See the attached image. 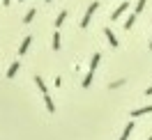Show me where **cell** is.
Segmentation results:
<instances>
[{"mask_svg": "<svg viewBox=\"0 0 152 140\" xmlns=\"http://www.w3.org/2000/svg\"><path fill=\"white\" fill-rule=\"evenodd\" d=\"M97 9H99V2H92V5H90V7H88V12H86V16H83V19H81V28H88V25H90V19H92V14H95Z\"/></svg>", "mask_w": 152, "mask_h": 140, "instance_id": "6da1fadb", "label": "cell"}, {"mask_svg": "<svg viewBox=\"0 0 152 140\" xmlns=\"http://www.w3.org/2000/svg\"><path fill=\"white\" fill-rule=\"evenodd\" d=\"M127 9H129V2H120V5H118V7L113 9V14H111V21H118Z\"/></svg>", "mask_w": 152, "mask_h": 140, "instance_id": "7a4b0ae2", "label": "cell"}, {"mask_svg": "<svg viewBox=\"0 0 152 140\" xmlns=\"http://www.w3.org/2000/svg\"><path fill=\"white\" fill-rule=\"evenodd\" d=\"M104 35H106V39H108V44H111L113 48H118V46H120V41H118V37H115V32H113L111 28H106V30H104Z\"/></svg>", "mask_w": 152, "mask_h": 140, "instance_id": "3957f363", "label": "cell"}, {"mask_svg": "<svg viewBox=\"0 0 152 140\" xmlns=\"http://www.w3.org/2000/svg\"><path fill=\"white\" fill-rule=\"evenodd\" d=\"M150 112H152V106H143V108H134L132 117H143V115H150Z\"/></svg>", "mask_w": 152, "mask_h": 140, "instance_id": "277c9868", "label": "cell"}, {"mask_svg": "<svg viewBox=\"0 0 152 140\" xmlns=\"http://www.w3.org/2000/svg\"><path fill=\"white\" fill-rule=\"evenodd\" d=\"M99 62H102V53H95L92 60H90V71H88V74H95L97 67H99Z\"/></svg>", "mask_w": 152, "mask_h": 140, "instance_id": "5b68a950", "label": "cell"}, {"mask_svg": "<svg viewBox=\"0 0 152 140\" xmlns=\"http://www.w3.org/2000/svg\"><path fill=\"white\" fill-rule=\"evenodd\" d=\"M30 41H32V37H30V35L23 39V41H21V46H19V55H26V51L30 48Z\"/></svg>", "mask_w": 152, "mask_h": 140, "instance_id": "8992f818", "label": "cell"}, {"mask_svg": "<svg viewBox=\"0 0 152 140\" xmlns=\"http://www.w3.org/2000/svg\"><path fill=\"white\" fill-rule=\"evenodd\" d=\"M44 106H46V110L51 112V115L56 112V103H53V99H51L48 94H44Z\"/></svg>", "mask_w": 152, "mask_h": 140, "instance_id": "52a82bcc", "label": "cell"}, {"mask_svg": "<svg viewBox=\"0 0 152 140\" xmlns=\"http://www.w3.org/2000/svg\"><path fill=\"white\" fill-rule=\"evenodd\" d=\"M132 131H134V122H129V124H124V131H122V136H120V140H129V136H132Z\"/></svg>", "mask_w": 152, "mask_h": 140, "instance_id": "ba28073f", "label": "cell"}, {"mask_svg": "<svg viewBox=\"0 0 152 140\" xmlns=\"http://www.w3.org/2000/svg\"><path fill=\"white\" fill-rule=\"evenodd\" d=\"M16 71H19V62H12L10 69H7V78H14V76H16Z\"/></svg>", "mask_w": 152, "mask_h": 140, "instance_id": "9c48e42d", "label": "cell"}, {"mask_svg": "<svg viewBox=\"0 0 152 140\" xmlns=\"http://www.w3.org/2000/svg\"><path fill=\"white\" fill-rule=\"evenodd\" d=\"M65 19H67V12L62 9V12H60V14H58V19H56V28H60V25L65 23Z\"/></svg>", "mask_w": 152, "mask_h": 140, "instance_id": "30bf717a", "label": "cell"}, {"mask_svg": "<svg viewBox=\"0 0 152 140\" xmlns=\"http://www.w3.org/2000/svg\"><path fill=\"white\" fill-rule=\"evenodd\" d=\"M145 2H148V0H138V2H136V9H134V14H136V16H138V14L143 12V7H145Z\"/></svg>", "mask_w": 152, "mask_h": 140, "instance_id": "8fae6325", "label": "cell"}, {"mask_svg": "<svg viewBox=\"0 0 152 140\" xmlns=\"http://www.w3.org/2000/svg\"><path fill=\"white\" fill-rule=\"evenodd\" d=\"M134 23H136V14H132V16L127 19V23H124V28H127V30H132V28H134Z\"/></svg>", "mask_w": 152, "mask_h": 140, "instance_id": "7c38bea8", "label": "cell"}, {"mask_svg": "<svg viewBox=\"0 0 152 140\" xmlns=\"http://www.w3.org/2000/svg\"><path fill=\"white\" fill-rule=\"evenodd\" d=\"M53 51H60V32L53 35Z\"/></svg>", "mask_w": 152, "mask_h": 140, "instance_id": "4fadbf2b", "label": "cell"}, {"mask_svg": "<svg viewBox=\"0 0 152 140\" xmlns=\"http://www.w3.org/2000/svg\"><path fill=\"white\" fill-rule=\"evenodd\" d=\"M35 14H37V12H35V9H30L28 14H26V16H23V23H30V21L35 19Z\"/></svg>", "mask_w": 152, "mask_h": 140, "instance_id": "5bb4252c", "label": "cell"}, {"mask_svg": "<svg viewBox=\"0 0 152 140\" xmlns=\"http://www.w3.org/2000/svg\"><path fill=\"white\" fill-rule=\"evenodd\" d=\"M90 83H92V74H86V78H83V87H90Z\"/></svg>", "mask_w": 152, "mask_h": 140, "instance_id": "9a60e30c", "label": "cell"}, {"mask_svg": "<svg viewBox=\"0 0 152 140\" xmlns=\"http://www.w3.org/2000/svg\"><path fill=\"white\" fill-rule=\"evenodd\" d=\"M145 94H148V96H152V85L148 87V90H145Z\"/></svg>", "mask_w": 152, "mask_h": 140, "instance_id": "2e32d148", "label": "cell"}, {"mask_svg": "<svg viewBox=\"0 0 152 140\" xmlns=\"http://www.w3.org/2000/svg\"><path fill=\"white\" fill-rule=\"evenodd\" d=\"M2 5H5V7H10V5H12V0H2Z\"/></svg>", "mask_w": 152, "mask_h": 140, "instance_id": "e0dca14e", "label": "cell"}, {"mask_svg": "<svg viewBox=\"0 0 152 140\" xmlns=\"http://www.w3.org/2000/svg\"><path fill=\"white\" fill-rule=\"evenodd\" d=\"M150 51H152V41H150Z\"/></svg>", "mask_w": 152, "mask_h": 140, "instance_id": "ac0fdd59", "label": "cell"}, {"mask_svg": "<svg viewBox=\"0 0 152 140\" xmlns=\"http://www.w3.org/2000/svg\"><path fill=\"white\" fill-rule=\"evenodd\" d=\"M21 2H23V0H21Z\"/></svg>", "mask_w": 152, "mask_h": 140, "instance_id": "d6986e66", "label": "cell"}]
</instances>
